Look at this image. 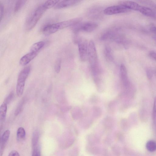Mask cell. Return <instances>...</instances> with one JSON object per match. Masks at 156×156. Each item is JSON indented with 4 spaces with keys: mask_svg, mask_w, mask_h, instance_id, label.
Wrapping results in <instances>:
<instances>
[{
    "mask_svg": "<svg viewBox=\"0 0 156 156\" xmlns=\"http://www.w3.org/2000/svg\"><path fill=\"white\" fill-rule=\"evenodd\" d=\"M89 44L88 59L94 75H97L99 74L100 68L96 46L92 40L90 41Z\"/></svg>",
    "mask_w": 156,
    "mask_h": 156,
    "instance_id": "obj_1",
    "label": "cell"
},
{
    "mask_svg": "<svg viewBox=\"0 0 156 156\" xmlns=\"http://www.w3.org/2000/svg\"><path fill=\"white\" fill-rule=\"evenodd\" d=\"M47 9L44 4L39 6L35 10L33 15L30 17L26 25L28 30L33 29L36 25L39 20L42 16Z\"/></svg>",
    "mask_w": 156,
    "mask_h": 156,
    "instance_id": "obj_2",
    "label": "cell"
},
{
    "mask_svg": "<svg viewBox=\"0 0 156 156\" xmlns=\"http://www.w3.org/2000/svg\"><path fill=\"white\" fill-rule=\"evenodd\" d=\"M30 70V67H26L20 72L19 75L16 86V93L19 97L21 96L23 94L25 81Z\"/></svg>",
    "mask_w": 156,
    "mask_h": 156,
    "instance_id": "obj_3",
    "label": "cell"
},
{
    "mask_svg": "<svg viewBox=\"0 0 156 156\" xmlns=\"http://www.w3.org/2000/svg\"><path fill=\"white\" fill-rule=\"evenodd\" d=\"M98 26V25L94 22H80L73 26V30L75 33H77L81 32L90 33L96 30Z\"/></svg>",
    "mask_w": 156,
    "mask_h": 156,
    "instance_id": "obj_4",
    "label": "cell"
},
{
    "mask_svg": "<svg viewBox=\"0 0 156 156\" xmlns=\"http://www.w3.org/2000/svg\"><path fill=\"white\" fill-rule=\"evenodd\" d=\"M79 56L81 60L84 62L88 59L89 44L87 40L83 38L78 40Z\"/></svg>",
    "mask_w": 156,
    "mask_h": 156,
    "instance_id": "obj_5",
    "label": "cell"
},
{
    "mask_svg": "<svg viewBox=\"0 0 156 156\" xmlns=\"http://www.w3.org/2000/svg\"><path fill=\"white\" fill-rule=\"evenodd\" d=\"M130 11V10L126 7L119 5L113 6L106 8L104 10V13L107 15H112L126 13Z\"/></svg>",
    "mask_w": 156,
    "mask_h": 156,
    "instance_id": "obj_6",
    "label": "cell"
},
{
    "mask_svg": "<svg viewBox=\"0 0 156 156\" xmlns=\"http://www.w3.org/2000/svg\"><path fill=\"white\" fill-rule=\"evenodd\" d=\"M60 29L58 22L46 25L43 28L42 32L44 34L49 35L55 33Z\"/></svg>",
    "mask_w": 156,
    "mask_h": 156,
    "instance_id": "obj_7",
    "label": "cell"
},
{
    "mask_svg": "<svg viewBox=\"0 0 156 156\" xmlns=\"http://www.w3.org/2000/svg\"><path fill=\"white\" fill-rule=\"evenodd\" d=\"M81 1H60L54 7V8L57 9L65 8L77 5Z\"/></svg>",
    "mask_w": 156,
    "mask_h": 156,
    "instance_id": "obj_8",
    "label": "cell"
},
{
    "mask_svg": "<svg viewBox=\"0 0 156 156\" xmlns=\"http://www.w3.org/2000/svg\"><path fill=\"white\" fill-rule=\"evenodd\" d=\"M38 53L30 52L23 56L20 60V64L21 65L24 66L28 64L37 56Z\"/></svg>",
    "mask_w": 156,
    "mask_h": 156,
    "instance_id": "obj_9",
    "label": "cell"
},
{
    "mask_svg": "<svg viewBox=\"0 0 156 156\" xmlns=\"http://www.w3.org/2000/svg\"><path fill=\"white\" fill-rule=\"evenodd\" d=\"M120 5L123 6L130 10H133L139 12L141 7L138 3L131 1H122L119 2Z\"/></svg>",
    "mask_w": 156,
    "mask_h": 156,
    "instance_id": "obj_10",
    "label": "cell"
},
{
    "mask_svg": "<svg viewBox=\"0 0 156 156\" xmlns=\"http://www.w3.org/2000/svg\"><path fill=\"white\" fill-rule=\"evenodd\" d=\"M10 131L9 130H7L3 133L1 138V156H2L7 141L9 137Z\"/></svg>",
    "mask_w": 156,
    "mask_h": 156,
    "instance_id": "obj_11",
    "label": "cell"
},
{
    "mask_svg": "<svg viewBox=\"0 0 156 156\" xmlns=\"http://www.w3.org/2000/svg\"><path fill=\"white\" fill-rule=\"evenodd\" d=\"M102 12V8L99 7H94L91 8L88 12V15L90 17L97 18L100 17Z\"/></svg>",
    "mask_w": 156,
    "mask_h": 156,
    "instance_id": "obj_12",
    "label": "cell"
},
{
    "mask_svg": "<svg viewBox=\"0 0 156 156\" xmlns=\"http://www.w3.org/2000/svg\"><path fill=\"white\" fill-rule=\"evenodd\" d=\"M120 74L124 85L127 86L128 83L127 72L126 66L123 64L120 67Z\"/></svg>",
    "mask_w": 156,
    "mask_h": 156,
    "instance_id": "obj_13",
    "label": "cell"
},
{
    "mask_svg": "<svg viewBox=\"0 0 156 156\" xmlns=\"http://www.w3.org/2000/svg\"><path fill=\"white\" fill-rule=\"evenodd\" d=\"M45 43L43 41H39L34 44L31 47L30 52H33L38 54L39 51L44 46Z\"/></svg>",
    "mask_w": 156,
    "mask_h": 156,
    "instance_id": "obj_14",
    "label": "cell"
},
{
    "mask_svg": "<svg viewBox=\"0 0 156 156\" xmlns=\"http://www.w3.org/2000/svg\"><path fill=\"white\" fill-rule=\"evenodd\" d=\"M7 110V105L3 102L0 107V121L4 122L6 119Z\"/></svg>",
    "mask_w": 156,
    "mask_h": 156,
    "instance_id": "obj_15",
    "label": "cell"
},
{
    "mask_svg": "<svg viewBox=\"0 0 156 156\" xmlns=\"http://www.w3.org/2000/svg\"><path fill=\"white\" fill-rule=\"evenodd\" d=\"M104 55L107 59L108 61H111L113 59V56L112 49L108 46L105 47L104 50Z\"/></svg>",
    "mask_w": 156,
    "mask_h": 156,
    "instance_id": "obj_16",
    "label": "cell"
},
{
    "mask_svg": "<svg viewBox=\"0 0 156 156\" xmlns=\"http://www.w3.org/2000/svg\"><path fill=\"white\" fill-rule=\"evenodd\" d=\"M86 149L87 152L93 155H97L100 152L99 148L95 145L89 144L87 145Z\"/></svg>",
    "mask_w": 156,
    "mask_h": 156,
    "instance_id": "obj_17",
    "label": "cell"
},
{
    "mask_svg": "<svg viewBox=\"0 0 156 156\" xmlns=\"http://www.w3.org/2000/svg\"><path fill=\"white\" fill-rule=\"evenodd\" d=\"M17 139L22 141L24 140L26 136L25 131L23 127H20L17 130Z\"/></svg>",
    "mask_w": 156,
    "mask_h": 156,
    "instance_id": "obj_18",
    "label": "cell"
},
{
    "mask_svg": "<svg viewBox=\"0 0 156 156\" xmlns=\"http://www.w3.org/2000/svg\"><path fill=\"white\" fill-rule=\"evenodd\" d=\"M146 148L149 152H153L156 150V142L153 140H150L146 144Z\"/></svg>",
    "mask_w": 156,
    "mask_h": 156,
    "instance_id": "obj_19",
    "label": "cell"
},
{
    "mask_svg": "<svg viewBox=\"0 0 156 156\" xmlns=\"http://www.w3.org/2000/svg\"><path fill=\"white\" fill-rule=\"evenodd\" d=\"M39 140V134L37 131H35L33 134L32 144L33 149L36 148Z\"/></svg>",
    "mask_w": 156,
    "mask_h": 156,
    "instance_id": "obj_20",
    "label": "cell"
},
{
    "mask_svg": "<svg viewBox=\"0 0 156 156\" xmlns=\"http://www.w3.org/2000/svg\"><path fill=\"white\" fill-rule=\"evenodd\" d=\"M87 140L89 144L95 145L96 143L99 142L98 138L94 135L90 134L87 137Z\"/></svg>",
    "mask_w": 156,
    "mask_h": 156,
    "instance_id": "obj_21",
    "label": "cell"
},
{
    "mask_svg": "<svg viewBox=\"0 0 156 156\" xmlns=\"http://www.w3.org/2000/svg\"><path fill=\"white\" fill-rule=\"evenodd\" d=\"M27 1H17L14 8V12L17 13L21 8L26 3Z\"/></svg>",
    "mask_w": 156,
    "mask_h": 156,
    "instance_id": "obj_22",
    "label": "cell"
},
{
    "mask_svg": "<svg viewBox=\"0 0 156 156\" xmlns=\"http://www.w3.org/2000/svg\"><path fill=\"white\" fill-rule=\"evenodd\" d=\"M59 1H46L44 4L47 9L55 7L59 2Z\"/></svg>",
    "mask_w": 156,
    "mask_h": 156,
    "instance_id": "obj_23",
    "label": "cell"
},
{
    "mask_svg": "<svg viewBox=\"0 0 156 156\" xmlns=\"http://www.w3.org/2000/svg\"><path fill=\"white\" fill-rule=\"evenodd\" d=\"M14 97V94L13 92H10L9 95L5 99L4 103L7 105L11 102Z\"/></svg>",
    "mask_w": 156,
    "mask_h": 156,
    "instance_id": "obj_24",
    "label": "cell"
},
{
    "mask_svg": "<svg viewBox=\"0 0 156 156\" xmlns=\"http://www.w3.org/2000/svg\"><path fill=\"white\" fill-rule=\"evenodd\" d=\"M141 1L143 2L144 4H148L150 6L154 12L156 14V5L155 4L150 1Z\"/></svg>",
    "mask_w": 156,
    "mask_h": 156,
    "instance_id": "obj_25",
    "label": "cell"
},
{
    "mask_svg": "<svg viewBox=\"0 0 156 156\" xmlns=\"http://www.w3.org/2000/svg\"><path fill=\"white\" fill-rule=\"evenodd\" d=\"M153 118L154 122L156 125V97L155 98L154 100Z\"/></svg>",
    "mask_w": 156,
    "mask_h": 156,
    "instance_id": "obj_26",
    "label": "cell"
},
{
    "mask_svg": "<svg viewBox=\"0 0 156 156\" xmlns=\"http://www.w3.org/2000/svg\"><path fill=\"white\" fill-rule=\"evenodd\" d=\"M61 61L60 59H58L56 61L55 66V69L57 73L59 72L61 68Z\"/></svg>",
    "mask_w": 156,
    "mask_h": 156,
    "instance_id": "obj_27",
    "label": "cell"
},
{
    "mask_svg": "<svg viewBox=\"0 0 156 156\" xmlns=\"http://www.w3.org/2000/svg\"><path fill=\"white\" fill-rule=\"evenodd\" d=\"M113 153L116 156H119L120 155V152L119 148L116 145L113 146L112 149Z\"/></svg>",
    "mask_w": 156,
    "mask_h": 156,
    "instance_id": "obj_28",
    "label": "cell"
},
{
    "mask_svg": "<svg viewBox=\"0 0 156 156\" xmlns=\"http://www.w3.org/2000/svg\"><path fill=\"white\" fill-rule=\"evenodd\" d=\"M4 5L1 3H0V19L1 21L3 18L4 13Z\"/></svg>",
    "mask_w": 156,
    "mask_h": 156,
    "instance_id": "obj_29",
    "label": "cell"
},
{
    "mask_svg": "<svg viewBox=\"0 0 156 156\" xmlns=\"http://www.w3.org/2000/svg\"><path fill=\"white\" fill-rule=\"evenodd\" d=\"M149 30L150 32L156 36V25L154 24H151L149 25Z\"/></svg>",
    "mask_w": 156,
    "mask_h": 156,
    "instance_id": "obj_30",
    "label": "cell"
},
{
    "mask_svg": "<svg viewBox=\"0 0 156 156\" xmlns=\"http://www.w3.org/2000/svg\"><path fill=\"white\" fill-rule=\"evenodd\" d=\"M32 156H41L40 151L38 148L33 149Z\"/></svg>",
    "mask_w": 156,
    "mask_h": 156,
    "instance_id": "obj_31",
    "label": "cell"
},
{
    "mask_svg": "<svg viewBox=\"0 0 156 156\" xmlns=\"http://www.w3.org/2000/svg\"><path fill=\"white\" fill-rule=\"evenodd\" d=\"M147 77L149 79H151L152 76V72L151 69L148 68L147 70Z\"/></svg>",
    "mask_w": 156,
    "mask_h": 156,
    "instance_id": "obj_32",
    "label": "cell"
},
{
    "mask_svg": "<svg viewBox=\"0 0 156 156\" xmlns=\"http://www.w3.org/2000/svg\"><path fill=\"white\" fill-rule=\"evenodd\" d=\"M149 56L151 58L156 61V52L151 51L149 53Z\"/></svg>",
    "mask_w": 156,
    "mask_h": 156,
    "instance_id": "obj_33",
    "label": "cell"
},
{
    "mask_svg": "<svg viewBox=\"0 0 156 156\" xmlns=\"http://www.w3.org/2000/svg\"><path fill=\"white\" fill-rule=\"evenodd\" d=\"M79 151L78 149L76 148H74L72 151L71 156H78Z\"/></svg>",
    "mask_w": 156,
    "mask_h": 156,
    "instance_id": "obj_34",
    "label": "cell"
},
{
    "mask_svg": "<svg viewBox=\"0 0 156 156\" xmlns=\"http://www.w3.org/2000/svg\"><path fill=\"white\" fill-rule=\"evenodd\" d=\"M8 156H20V155L18 152L14 150L10 152Z\"/></svg>",
    "mask_w": 156,
    "mask_h": 156,
    "instance_id": "obj_35",
    "label": "cell"
},
{
    "mask_svg": "<svg viewBox=\"0 0 156 156\" xmlns=\"http://www.w3.org/2000/svg\"><path fill=\"white\" fill-rule=\"evenodd\" d=\"M122 135L120 133H118L116 135V138L117 139H118L119 141H120L122 139Z\"/></svg>",
    "mask_w": 156,
    "mask_h": 156,
    "instance_id": "obj_36",
    "label": "cell"
},
{
    "mask_svg": "<svg viewBox=\"0 0 156 156\" xmlns=\"http://www.w3.org/2000/svg\"><path fill=\"white\" fill-rule=\"evenodd\" d=\"M152 39L154 43L156 44V36H154L152 37Z\"/></svg>",
    "mask_w": 156,
    "mask_h": 156,
    "instance_id": "obj_37",
    "label": "cell"
}]
</instances>
